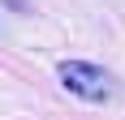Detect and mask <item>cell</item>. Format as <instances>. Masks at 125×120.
<instances>
[{
    "label": "cell",
    "instance_id": "6da1fadb",
    "mask_svg": "<svg viewBox=\"0 0 125 120\" xmlns=\"http://www.w3.org/2000/svg\"><path fill=\"white\" fill-rule=\"evenodd\" d=\"M56 82H61L69 94L86 99V103H108V99L116 94L112 73L99 69V64H91V60H61V64H56Z\"/></svg>",
    "mask_w": 125,
    "mask_h": 120
}]
</instances>
